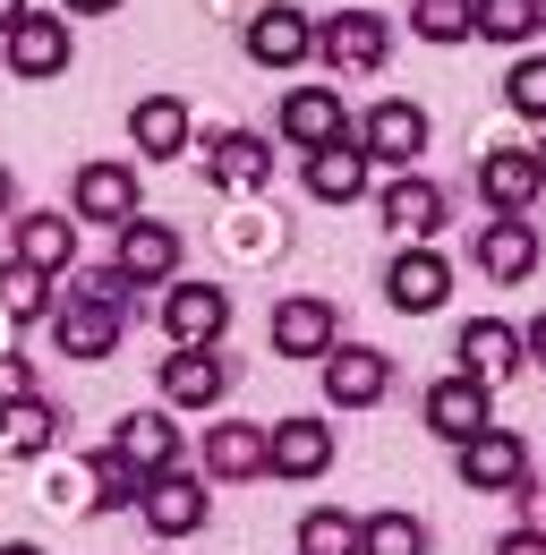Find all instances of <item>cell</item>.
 <instances>
[{"mask_svg":"<svg viewBox=\"0 0 546 555\" xmlns=\"http://www.w3.org/2000/svg\"><path fill=\"white\" fill-rule=\"evenodd\" d=\"M120 308H103V299H86V291H68L61 282V299H52V317H43V334H52V350L61 359H77V367H94V359H112L120 350Z\"/></svg>","mask_w":546,"mask_h":555,"instance_id":"1","label":"cell"},{"mask_svg":"<svg viewBox=\"0 0 546 555\" xmlns=\"http://www.w3.org/2000/svg\"><path fill=\"white\" fill-rule=\"evenodd\" d=\"M385 52H393V26H385L376 9H334V17L316 26V61L334 77H376Z\"/></svg>","mask_w":546,"mask_h":555,"instance_id":"2","label":"cell"},{"mask_svg":"<svg viewBox=\"0 0 546 555\" xmlns=\"http://www.w3.org/2000/svg\"><path fill=\"white\" fill-rule=\"evenodd\" d=\"M453 470H461L470 495H521V487H530V444H521L512 427H486L470 444H453Z\"/></svg>","mask_w":546,"mask_h":555,"instance_id":"3","label":"cell"},{"mask_svg":"<svg viewBox=\"0 0 546 555\" xmlns=\"http://www.w3.org/2000/svg\"><path fill=\"white\" fill-rule=\"evenodd\" d=\"M316 376H325V402H334V411H376V402L393 393V359L367 350V343H334L316 359Z\"/></svg>","mask_w":546,"mask_h":555,"instance_id":"4","label":"cell"},{"mask_svg":"<svg viewBox=\"0 0 546 555\" xmlns=\"http://www.w3.org/2000/svg\"><path fill=\"white\" fill-rule=\"evenodd\" d=\"M162 334H171V350H213L231 334V291L222 282H171L162 291Z\"/></svg>","mask_w":546,"mask_h":555,"instance_id":"5","label":"cell"},{"mask_svg":"<svg viewBox=\"0 0 546 555\" xmlns=\"http://www.w3.org/2000/svg\"><path fill=\"white\" fill-rule=\"evenodd\" d=\"M136 513H145V530H154V539H197L205 521H213V495H205L197 470H162V479H145Z\"/></svg>","mask_w":546,"mask_h":555,"instance_id":"6","label":"cell"},{"mask_svg":"<svg viewBox=\"0 0 546 555\" xmlns=\"http://www.w3.org/2000/svg\"><path fill=\"white\" fill-rule=\"evenodd\" d=\"M418 418H427V436H444V444H470V436H486L495 427V393L478 385V376H444V385H427V402H418Z\"/></svg>","mask_w":546,"mask_h":555,"instance_id":"7","label":"cell"},{"mask_svg":"<svg viewBox=\"0 0 546 555\" xmlns=\"http://www.w3.org/2000/svg\"><path fill=\"white\" fill-rule=\"evenodd\" d=\"M248 61L257 69H299V61H316V17L308 9H290V0H265L257 17H248Z\"/></svg>","mask_w":546,"mask_h":555,"instance_id":"8","label":"cell"},{"mask_svg":"<svg viewBox=\"0 0 546 555\" xmlns=\"http://www.w3.org/2000/svg\"><path fill=\"white\" fill-rule=\"evenodd\" d=\"M273 470V418H213L205 427V479H265Z\"/></svg>","mask_w":546,"mask_h":555,"instance_id":"9","label":"cell"},{"mask_svg":"<svg viewBox=\"0 0 546 555\" xmlns=\"http://www.w3.org/2000/svg\"><path fill=\"white\" fill-rule=\"evenodd\" d=\"M376 214H385V231L402 240V248H427L435 231H444V189L427 180V171H402V180H385V197H376Z\"/></svg>","mask_w":546,"mask_h":555,"instance_id":"10","label":"cell"},{"mask_svg":"<svg viewBox=\"0 0 546 555\" xmlns=\"http://www.w3.org/2000/svg\"><path fill=\"white\" fill-rule=\"evenodd\" d=\"M282 138L299 145V154H325V145L359 138L350 112H341V86H290L282 94Z\"/></svg>","mask_w":546,"mask_h":555,"instance_id":"11","label":"cell"},{"mask_svg":"<svg viewBox=\"0 0 546 555\" xmlns=\"http://www.w3.org/2000/svg\"><path fill=\"white\" fill-rule=\"evenodd\" d=\"M538 189H546L538 145H486V154H478V197H486L495 214H530Z\"/></svg>","mask_w":546,"mask_h":555,"instance_id":"12","label":"cell"},{"mask_svg":"<svg viewBox=\"0 0 546 555\" xmlns=\"http://www.w3.org/2000/svg\"><path fill=\"white\" fill-rule=\"evenodd\" d=\"M538 257H546V240H538L530 214H495V222H478V274H486V282L538 274Z\"/></svg>","mask_w":546,"mask_h":555,"instance_id":"13","label":"cell"},{"mask_svg":"<svg viewBox=\"0 0 546 555\" xmlns=\"http://www.w3.org/2000/svg\"><path fill=\"white\" fill-rule=\"evenodd\" d=\"M231 359L222 350H171L162 359V411H213L222 393H231Z\"/></svg>","mask_w":546,"mask_h":555,"instance_id":"14","label":"cell"},{"mask_svg":"<svg viewBox=\"0 0 546 555\" xmlns=\"http://www.w3.org/2000/svg\"><path fill=\"white\" fill-rule=\"evenodd\" d=\"M359 145H367V163L410 171V163L427 154V112H418V103H402V94H385V103L359 120Z\"/></svg>","mask_w":546,"mask_h":555,"instance_id":"15","label":"cell"},{"mask_svg":"<svg viewBox=\"0 0 546 555\" xmlns=\"http://www.w3.org/2000/svg\"><path fill=\"white\" fill-rule=\"evenodd\" d=\"M0 52H9V69L26 77V86H35V77H61L68 69V9H61V17L26 9V17L0 35Z\"/></svg>","mask_w":546,"mask_h":555,"instance_id":"16","label":"cell"},{"mask_svg":"<svg viewBox=\"0 0 546 555\" xmlns=\"http://www.w3.org/2000/svg\"><path fill=\"white\" fill-rule=\"evenodd\" d=\"M112 266H120L136 291L180 282V231H171V222H154V214H136L129 231H120V248H112Z\"/></svg>","mask_w":546,"mask_h":555,"instance_id":"17","label":"cell"},{"mask_svg":"<svg viewBox=\"0 0 546 555\" xmlns=\"http://www.w3.org/2000/svg\"><path fill=\"white\" fill-rule=\"evenodd\" d=\"M68 206H77V222H120L129 231L136 222V163H86L77 171V189H68Z\"/></svg>","mask_w":546,"mask_h":555,"instance_id":"18","label":"cell"},{"mask_svg":"<svg viewBox=\"0 0 546 555\" xmlns=\"http://www.w3.org/2000/svg\"><path fill=\"white\" fill-rule=\"evenodd\" d=\"M334 343H341V317H334V299L299 291V299H282V308H273V350H282V359H325Z\"/></svg>","mask_w":546,"mask_h":555,"instance_id":"19","label":"cell"},{"mask_svg":"<svg viewBox=\"0 0 546 555\" xmlns=\"http://www.w3.org/2000/svg\"><path fill=\"white\" fill-rule=\"evenodd\" d=\"M444 291H453V266H444L435 248H402V257L385 266V299H393L402 317H435Z\"/></svg>","mask_w":546,"mask_h":555,"instance_id":"20","label":"cell"},{"mask_svg":"<svg viewBox=\"0 0 546 555\" xmlns=\"http://www.w3.org/2000/svg\"><path fill=\"white\" fill-rule=\"evenodd\" d=\"M205 180H213V189H265L273 145L257 138V129H213V138H205Z\"/></svg>","mask_w":546,"mask_h":555,"instance_id":"21","label":"cell"},{"mask_svg":"<svg viewBox=\"0 0 546 555\" xmlns=\"http://www.w3.org/2000/svg\"><path fill=\"white\" fill-rule=\"evenodd\" d=\"M521 359H530V350H521V325H504V317H470V325H461V376H478L486 393H495Z\"/></svg>","mask_w":546,"mask_h":555,"instance_id":"22","label":"cell"},{"mask_svg":"<svg viewBox=\"0 0 546 555\" xmlns=\"http://www.w3.org/2000/svg\"><path fill=\"white\" fill-rule=\"evenodd\" d=\"M334 470V427L325 418H273V479H325Z\"/></svg>","mask_w":546,"mask_h":555,"instance_id":"23","label":"cell"},{"mask_svg":"<svg viewBox=\"0 0 546 555\" xmlns=\"http://www.w3.org/2000/svg\"><path fill=\"white\" fill-rule=\"evenodd\" d=\"M367 180H376V163H367V145H359V138L308 154V197H316V206H359Z\"/></svg>","mask_w":546,"mask_h":555,"instance_id":"24","label":"cell"},{"mask_svg":"<svg viewBox=\"0 0 546 555\" xmlns=\"http://www.w3.org/2000/svg\"><path fill=\"white\" fill-rule=\"evenodd\" d=\"M9 257H26V266H35V274H52L61 282L68 266H77V222H68V214H17V231H9Z\"/></svg>","mask_w":546,"mask_h":555,"instance_id":"25","label":"cell"},{"mask_svg":"<svg viewBox=\"0 0 546 555\" xmlns=\"http://www.w3.org/2000/svg\"><path fill=\"white\" fill-rule=\"evenodd\" d=\"M129 138L145 163H171V154H188V138H197V120H188V103L180 94H145L129 112Z\"/></svg>","mask_w":546,"mask_h":555,"instance_id":"26","label":"cell"},{"mask_svg":"<svg viewBox=\"0 0 546 555\" xmlns=\"http://www.w3.org/2000/svg\"><path fill=\"white\" fill-rule=\"evenodd\" d=\"M112 453H129L145 479L180 470V427H171V411H129L120 427H112Z\"/></svg>","mask_w":546,"mask_h":555,"instance_id":"27","label":"cell"},{"mask_svg":"<svg viewBox=\"0 0 546 555\" xmlns=\"http://www.w3.org/2000/svg\"><path fill=\"white\" fill-rule=\"evenodd\" d=\"M52 444H61V411H52L43 393H26L17 411H0V453H9V462H43Z\"/></svg>","mask_w":546,"mask_h":555,"instance_id":"28","label":"cell"},{"mask_svg":"<svg viewBox=\"0 0 546 555\" xmlns=\"http://www.w3.org/2000/svg\"><path fill=\"white\" fill-rule=\"evenodd\" d=\"M52 299H61V282L35 274L26 257H9V266H0V317H9V325H43V317H52Z\"/></svg>","mask_w":546,"mask_h":555,"instance_id":"29","label":"cell"},{"mask_svg":"<svg viewBox=\"0 0 546 555\" xmlns=\"http://www.w3.org/2000/svg\"><path fill=\"white\" fill-rule=\"evenodd\" d=\"M410 35H418V43H470L478 0H410Z\"/></svg>","mask_w":546,"mask_h":555,"instance_id":"30","label":"cell"},{"mask_svg":"<svg viewBox=\"0 0 546 555\" xmlns=\"http://www.w3.org/2000/svg\"><path fill=\"white\" fill-rule=\"evenodd\" d=\"M359 539H367V521L341 513V504H316V513L299 521V555H359Z\"/></svg>","mask_w":546,"mask_h":555,"instance_id":"31","label":"cell"},{"mask_svg":"<svg viewBox=\"0 0 546 555\" xmlns=\"http://www.w3.org/2000/svg\"><path fill=\"white\" fill-rule=\"evenodd\" d=\"M359 555H427V521H418V513H402V504H385V513H367Z\"/></svg>","mask_w":546,"mask_h":555,"instance_id":"32","label":"cell"},{"mask_svg":"<svg viewBox=\"0 0 546 555\" xmlns=\"http://www.w3.org/2000/svg\"><path fill=\"white\" fill-rule=\"evenodd\" d=\"M86 470H94V513H120V504H136V495H145V470H136L129 453H112V444H103Z\"/></svg>","mask_w":546,"mask_h":555,"instance_id":"33","label":"cell"},{"mask_svg":"<svg viewBox=\"0 0 546 555\" xmlns=\"http://www.w3.org/2000/svg\"><path fill=\"white\" fill-rule=\"evenodd\" d=\"M538 26H546L538 0H478V35L486 43H530Z\"/></svg>","mask_w":546,"mask_h":555,"instance_id":"34","label":"cell"},{"mask_svg":"<svg viewBox=\"0 0 546 555\" xmlns=\"http://www.w3.org/2000/svg\"><path fill=\"white\" fill-rule=\"evenodd\" d=\"M504 103L521 112V120H538L546 129V61L530 52V61H512V77H504Z\"/></svg>","mask_w":546,"mask_h":555,"instance_id":"35","label":"cell"},{"mask_svg":"<svg viewBox=\"0 0 546 555\" xmlns=\"http://www.w3.org/2000/svg\"><path fill=\"white\" fill-rule=\"evenodd\" d=\"M52 504H77V513H94V470H86V462H68V470H52Z\"/></svg>","mask_w":546,"mask_h":555,"instance_id":"36","label":"cell"},{"mask_svg":"<svg viewBox=\"0 0 546 555\" xmlns=\"http://www.w3.org/2000/svg\"><path fill=\"white\" fill-rule=\"evenodd\" d=\"M26 393H35V367H26V359H9V350H0V411H17V402H26Z\"/></svg>","mask_w":546,"mask_h":555,"instance_id":"37","label":"cell"},{"mask_svg":"<svg viewBox=\"0 0 546 555\" xmlns=\"http://www.w3.org/2000/svg\"><path fill=\"white\" fill-rule=\"evenodd\" d=\"M495 555H546V530H504V539H495Z\"/></svg>","mask_w":546,"mask_h":555,"instance_id":"38","label":"cell"},{"mask_svg":"<svg viewBox=\"0 0 546 555\" xmlns=\"http://www.w3.org/2000/svg\"><path fill=\"white\" fill-rule=\"evenodd\" d=\"M521 350H530V367H546V308L530 317V325H521Z\"/></svg>","mask_w":546,"mask_h":555,"instance_id":"39","label":"cell"},{"mask_svg":"<svg viewBox=\"0 0 546 555\" xmlns=\"http://www.w3.org/2000/svg\"><path fill=\"white\" fill-rule=\"evenodd\" d=\"M68 17H103V9H120V0H61Z\"/></svg>","mask_w":546,"mask_h":555,"instance_id":"40","label":"cell"},{"mask_svg":"<svg viewBox=\"0 0 546 555\" xmlns=\"http://www.w3.org/2000/svg\"><path fill=\"white\" fill-rule=\"evenodd\" d=\"M26 9H35V0H0V35H9V26L26 17Z\"/></svg>","mask_w":546,"mask_h":555,"instance_id":"41","label":"cell"},{"mask_svg":"<svg viewBox=\"0 0 546 555\" xmlns=\"http://www.w3.org/2000/svg\"><path fill=\"white\" fill-rule=\"evenodd\" d=\"M17 206V180H9V163H0V214Z\"/></svg>","mask_w":546,"mask_h":555,"instance_id":"42","label":"cell"},{"mask_svg":"<svg viewBox=\"0 0 546 555\" xmlns=\"http://www.w3.org/2000/svg\"><path fill=\"white\" fill-rule=\"evenodd\" d=\"M0 555H43V547L35 539H0Z\"/></svg>","mask_w":546,"mask_h":555,"instance_id":"43","label":"cell"},{"mask_svg":"<svg viewBox=\"0 0 546 555\" xmlns=\"http://www.w3.org/2000/svg\"><path fill=\"white\" fill-rule=\"evenodd\" d=\"M538 171H546V145H538Z\"/></svg>","mask_w":546,"mask_h":555,"instance_id":"44","label":"cell"},{"mask_svg":"<svg viewBox=\"0 0 546 555\" xmlns=\"http://www.w3.org/2000/svg\"><path fill=\"white\" fill-rule=\"evenodd\" d=\"M538 9H546V0H538Z\"/></svg>","mask_w":546,"mask_h":555,"instance_id":"45","label":"cell"}]
</instances>
